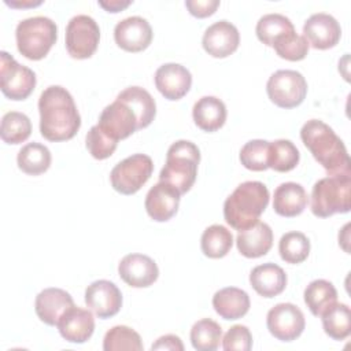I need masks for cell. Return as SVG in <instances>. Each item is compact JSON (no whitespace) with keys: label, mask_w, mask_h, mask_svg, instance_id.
<instances>
[{"label":"cell","mask_w":351,"mask_h":351,"mask_svg":"<svg viewBox=\"0 0 351 351\" xmlns=\"http://www.w3.org/2000/svg\"><path fill=\"white\" fill-rule=\"evenodd\" d=\"M117 99L133 110L138 121V130L151 125L156 115V103L148 90L140 86H129L123 89Z\"/></svg>","instance_id":"cell-27"},{"label":"cell","mask_w":351,"mask_h":351,"mask_svg":"<svg viewBox=\"0 0 351 351\" xmlns=\"http://www.w3.org/2000/svg\"><path fill=\"white\" fill-rule=\"evenodd\" d=\"M181 193L170 184L159 181L145 196V211L156 222H166L171 219L178 211Z\"/></svg>","instance_id":"cell-19"},{"label":"cell","mask_w":351,"mask_h":351,"mask_svg":"<svg viewBox=\"0 0 351 351\" xmlns=\"http://www.w3.org/2000/svg\"><path fill=\"white\" fill-rule=\"evenodd\" d=\"M152 27L141 16H128L119 21L114 29V40L119 48L128 52H141L152 41Z\"/></svg>","instance_id":"cell-14"},{"label":"cell","mask_w":351,"mask_h":351,"mask_svg":"<svg viewBox=\"0 0 351 351\" xmlns=\"http://www.w3.org/2000/svg\"><path fill=\"white\" fill-rule=\"evenodd\" d=\"M38 111L40 133L48 141L70 140L81 126V117L74 99L60 85H51L41 92Z\"/></svg>","instance_id":"cell-1"},{"label":"cell","mask_w":351,"mask_h":351,"mask_svg":"<svg viewBox=\"0 0 351 351\" xmlns=\"http://www.w3.org/2000/svg\"><path fill=\"white\" fill-rule=\"evenodd\" d=\"M222 340V328L211 318H203L191 329V343L197 351H215Z\"/></svg>","instance_id":"cell-34"},{"label":"cell","mask_w":351,"mask_h":351,"mask_svg":"<svg viewBox=\"0 0 351 351\" xmlns=\"http://www.w3.org/2000/svg\"><path fill=\"white\" fill-rule=\"evenodd\" d=\"M325 333L333 340H344L351 332V311L344 303H333L321 315Z\"/></svg>","instance_id":"cell-29"},{"label":"cell","mask_w":351,"mask_h":351,"mask_svg":"<svg viewBox=\"0 0 351 351\" xmlns=\"http://www.w3.org/2000/svg\"><path fill=\"white\" fill-rule=\"evenodd\" d=\"M269 99L281 108H295L307 95L306 78L296 70H277L266 84Z\"/></svg>","instance_id":"cell-8"},{"label":"cell","mask_w":351,"mask_h":351,"mask_svg":"<svg viewBox=\"0 0 351 351\" xmlns=\"http://www.w3.org/2000/svg\"><path fill=\"white\" fill-rule=\"evenodd\" d=\"M43 1L41 0H37V1H32V0H27V1H19V0H5V4L11 5V7H15V8H21V7H36V5H40Z\"/></svg>","instance_id":"cell-45"},{"label":"cell","mask_w":351,"mask_h":351,"mask_svg":"<svg viewBox=\"0 0 351 351\" xmlns=\"http://www.w3.org/2000/svg\"><path fill=\"white\" fill-rule=\"evenodd\" d=\"M240 44V33L229 21H218L210 25L202 38L204 51L213 58H226L232 55Z\"/></svg>","instance_id":"cell-17"},{"label":"cell","mask_w":351,"mask_h":351,"mask_svg":"<svg viewBox=\"0 0 351 351\" xmlns=\"http://www.w3.org/2000/svg\"><path fill=\"white\" fill-rule=\"evenodd\" d=\"M97 126L106 136L119 141L138 130V121L128 104L115 99V101L104 107L101 111Z\"/></svg>","instance_id":"cell-12"},{"label":"cell","mask_w":351,"mask_h":351,"mask_svg":"<svg viewBox=\"0 0 351 351\" xmlns=\"http://www.w3.org/2000/svg\"><path fill=\"white\" fill-rule=\"evenodd\" d=\"M308 202L306 189L298 182H282L274 191L273 208L274 211L287 218L300 215Z\"/></svg>","instance_id":"cell-24"},{"label":"cell","mask_w":351,"mask_h":351,"mask_svg":"<svg viewBox=\"0 0 351 351\" xmlns=\"http://www.w3.org/2000/svg\"><path fill=\"white\" fill-rule=\"evenodd\" d=\"M278 252L287 263H302L310 254V240L302 232H288L278 241Z\"/></svg>","instance_id":"cell-36"},{"label":"cell","mask_w":351,"mask_h":351,"mask_svg":"<svg viewBox=\"0 0 351 351\" xmlns=\"http://www.w3.org/2000/svg\"><path fill=\"white\" fill-rule=\"evenodd\" d=\"M226 106L215 96L200 97L192 108V117L196 126L204 132H215L221 129L226 121Z\"/></svg>","instance_id":"cell-26"},{"label":"cell","mask_w":351,"mask_h":351,"mask_svg":"<svg viewBox=\"0 0 351 351\" xmlns=\"http://www.w3.org/2000/svg\"><path fill=\"white\" fill-rule=\"evenodd\" d=\"M351 174L328 176L318 180L311 191V213L319 218L344 214L351 207Z\"/></svg>","instance_id":"cell-5"},{"label":"cell","mask_w":351,"mask_h":351,"mask_svg":"<svg viewBox=\"0 0 351 351\" xmlns=\"http://www.w3.org/2000/svg\"><path fill=\"white\" fill-rule=\"evenodd\" d=\"M100 29L89 15H75L66 26V49L74 59L90 58L99 45Z\"/></svg>","instance_id":"cell-9"},{"label":"cell","mask_w":351,"mask_h":351,"mask_svg":"<svg viewBox=\"0 0 351 351\" xmlns=\"http://www.w3.org/2000/svg\"><path fill=\"white\" fill-rule=\"evenodd\" d=\"M56 326L66 341L82 344L95 332V318L89 310L73 306L60 317Z\"/></svg>","instance_id":"cell-20"},{"label":"cell","mask_w":351,"mask_h":351,"mask_svg":"<svg viewBox=\"0 0 351 351\" xmlns=\"http://www.w3.org/2000/svg\"><path fill=\"white\" fill-rule=\"evenodd\" d=\"M250 284L261 296L274 298L285 289L287 274L278 265L267 262L251 270Z\"/></svg>","instance_id":"cell-23"},{"label":"cell","mask_w":351,"mask_h":351,"mask_svg":"<svg viewBox=\"0 0 351 351\" xmlns=\"http://www.w3.org/2000/svg\"><path fill=\"white\" fill-rule=\"evenodd\" d=\"M0 88L11 100H25L36 86V74L32 69L19 64L5 51L0 52Z\"/></svg>","instance_id":"cell-10"},{"label":"cell","mask_w":351,"mask_h":351,"mask_svg":"<svg viewBox=\"0 0 351 351\" xmlns=\"http://www.w3.org/2000/svg\"><path fill=\"white\" fill-rule=\"evenodd\" d=\"M192 74L178 63H165L155 71V86L167 100H180L191 89Z\"/></svg>","instance_id":"cell-18"},{"label":"cell","mask_w":351,"mask_h":351,"mask_svg":"<svg viewBox=\"0 0 351 351\" xmlns=\"http://www.w3.org/2000/svg\"><path fill=\"white\" fill-rule=\"evenodd\" d=\"M85 144H86V149L95 159L103 160V159L110 158L114 154V151L117 149L118 141L106 136L100 130V128L97 125H95L86 133Z\"/></svg>","instance_id":"cell-40"},{"label":"cell","mask_w":351,"mask_h":351,"mask_svg":"<svg viewBox=\"0 0 351 351\" xmlns=\"http://www.w3.org/2000/svg\"><path fill=\"white\" fill-rule=\"evenodd\" d=\"M15 38L22 56L30 60H40L48 55L56 43L58 26L47 16L26 18L16 25Z\"/></svg>","instance_id":"cell-6"},{"label":"cell","mask_w":351,"mask_h":351,"mask_svg":"<svg viewBox=\"0 0 351 351\" xmlns=\"http://www.w3.org/2000/svg\"><path fill=\"white\" fill-rule=\"evenodd\" d=\"M151 350H170V351H182L184 344L181 339L176 335L160 336L152 346Z\"/></svg>","instance_id":"cell-43"},{"label":"cell","mask_w":351,"mask_h":351,"mask_svg":"<svg viewBox=\"0 0 351 351\" xmlns=\"http://www.w3.org/2000/svg\"><path fill=\"white\" fill-rule=\"evenodd\" d=\"M303 37L315 49L333 48L341 37L340 23L335 16L318 12L313 14L303 25Z\"/></svg>","instance_id":"cell-16"},{"label":"cell","mask_w":351,"mask_h":351,"mask_svg":"<svg viewBox=\"0 0 351 351\" xmlns=\"http://www.w3.org/2000/svg\"><path fill=\"white\" fill-rule=\"evenodd\" d=\"M222 347L225 351L239 350L250 351L252 348V335L245 325H233L222 339Z\"/></svg>","instance_id":"cell-41"},{"label":"cell","mask_w":351,"mask_h":351,"mask_svg":"<svg viewBox=\"0 0 351 351\" xmlns=\"http://www.w3.org/2000/svg\"><path fill=\"white\" fill-rule=\"evenodd\" d=\"M233 245V236L229 229L222 225H211L206 228L200 239L202 252L211 258L219 259L228 255Z\"/></svg>","instance_id":"cell-31"},{"label":"cell","mask_w":351,"mask_h":351,"mask_svg":"<svg viewBox=\"0 0 351 351\" xmlns=\"http://www.w3.org/2000/svg\"><path fill=\"white\" fill-rule=\"evenodd\" d=\"M154 171V162L145 154H133L117 163L111 173V186L122 195H133L149 180Z\"/></svg>","instance_id":"cell-7"},{"label":"cell","mask_w":351,"mask_h":351,"mask_svg":"<svg viewBox=\"0 0 351 351\" xmlns=\"http://www.w3.org/2000/svg\"><path fill=\"white\" fill-rule=\"evenodd\" d=\"M32 133V122L29 117L19 111H10L3 115L0 136L7 144H21L29 138Z\"/></svg>","instance_id":"cell-35"},{"label":"cell","mask_w":351,"mask_h":351,"mask_svg":"<svg viewBox=\"0 0 351 351\" xmlns=\"http://www.w3.org/2000/svg\"><path fill=\"white\" fill-rule=\"evenodd\" d=\"M300 138L329 176L351 174L346 145L329 125L319 119H310L302 126Z\"/></svg>","instance_id":"cell-2"},{"label":"cell","mask_w":351,"mask_h":351,"mask_svg":"<svg viewBox=\"0 0 351 351\" xmlns=\"http://www.w3.org/2000/svg\"><path fill=\"white\" fill-rule=\"evenodd\" d=\"M308 47L310 45L307 40L302 34H298L296 32H291L278 37L273 44L276 53L280 58L291 62H298L304 59L308 53Z\"/></svg>","instance_id":"cell-39"},{"label":"cell","mask_w":351,"mask_h":351,"mask_svg":"<svg viewBox=\"0 0 351 351\" xmlns=\"http://www.w3.org/2000/svg\"><path fill=\"white\" fill-rule=\"evenodd\" d=\"M118 274L129 287L147 288L159 277L158 265L144 254H128L118 265Z\"/></svg>","instance_id":"cell-15"},{"label":"cell","mask_w":351,"mask_h":351,"mask_svg":"<svg viewBox=\"0 0 351 351\" xmlns=\"http://www.w3.org/2000/svg\"><path fill=\"white\" fill-rule=\"evenodd\" d=\"M250 296L245 291L236 287H226L217 291L213 296V307L223 319H239L250 310Z\"/></svg>","instance_id":"cell-25"},{"label":"cell","mask_w":351,"mask_h":351,"mask_svg":"<svg viewBox=\"0 0 351 351\" xmlns=\"http://www.w3.org/2000/svg\"><path fill=\"white\" fill-rule=\"evenodd\" d=\"M103 350L104 351H141L143 341L140 335L126 325L112 326L103 339Z\"/></svg>","instance_id":"cell-37"},{"label":"cell","mask_w":351,"mask_h":351,"mask_svg":"<svg viewBox=\"0 0 351 351\" xmlns=\"http://www.w3.org/2000/svg\"><path fill=\"white\" fill-rule=\"evenodd\" d=\"M300 159L299 149L291 140L280 138L269 143V167L278 171L287 173L293 170Z\"/></svg>","instance_id":"cell-32"},{"label":"cell","mask_w":351,"mask_h":351,"mask_svg":"<svg viewBox=\"0 0 351 351\" xmlns=\"http://www.w3.org/2000/svg\"><path fill=\"white\" fill-rule=\"evenodd\" d=\"M85 303L99 318L106 319L121 310L122 293L112 281L97 280L86 287Z\"/></svg>","instance_id":"cell-13"},{"label":"cell","mask_w":351,"mask_h":351,"mask_svg":"<svg viewBox=\"0 0 351 351\" xmlns=\"http://www.w3.org/2000/svg\"><path fill=\"white\" fill-rule=\"evenodd\" d=\"M51 152L49 149L40 143H29L23 145L16 156L18 167L29 174V176H38L45 173L51 166Z\"/></svg>","instance_id":"cell-28"},{"label":"cell","mask_w":351,"mask_h":351,"mask_svg":"<svg viewBox=\"0 0 351 351\" xmlns=\"http://www.w3.org/2000/svg\"><path fill=\"white\" fill-rule=\"evenodd\" d=\"M74 306L71 295L60 288H45L37 296L34 302V310L37 317L49 326H56L60 317Z\"/></svg>","instance_id":"cell-21"},{"label":"cell","mask_w":351,"mask_h":351,"mask_svg":"<svg viewBox=\"0 0 351 351\" xmlns=\"http://www.w3.org/2000/svg\"><path fill=\"white\" fill-rule=\"evenodd\" d=\"M185 7L196 18H207L219 7V0H186Z\"/></svg>","instance_id":"cell-42"},{"label":"cell","mask_w":351,"mask_h":351,"mask_svg":"<svg viewBox=\"0 0 351 351\" xmlns=\"http://www.w3.org/2000/svg\"><path fill=\"white\" fill-rule=\"evenodd\" d=\"M303 298L310 313L319 317L329 306L337 302V291L332 282L318 278L306 287Z\"/></svg>","instance_id":"cell-30"},{"label":"cell","mask_w":351,"mask_h":351,"mask_svg":"<svg viewBox=\"0 0 351 351\" xmlns=\"http://www.w3.org/2000/svg\"><path fill=\"white\" fill-rule=\"evenodd\" d=\"M291 32H295L293 23L289 18L281 14H266L261 16L255 27L256 37L267 47H273L278 37Z\"/></svg>","instance_id":"cell-33"},{"label":"cell","mask_w":351,"mask_h":351,"mask_svg":"<svg viewBox=\"0 0 351 351\" xmlns=\"http://www.w3.org/2000/svg\"><path fill=\"white\" fill-rule=\"evenodd\" d=\"M239 252L245 258H261L266 255L273 245V230L262 221L239 230L236 237Z\"/></svg>","instance_id":"cell-22"},{"label":"cell","mask_w":351,"mask_h":351,"mask_svg":"<svg viewBox=\"0 0 351 351\" xmlns=\"http://www.w3.org/2000/svg\"><path fill=\"white\" fill-rule=\"evenodd\" d=\"M132 4L130 0H110V1H99V5L103 7L107 12H119Z\"/></svg>","instance_id":"cell-44"},{"label":"cell","mask_w":351,"mask_h":351,"mask_svg":"<svg viewBox=\"0 0 351 351\" xmlns=\"http://www.w3.org/2000/svg\"><path fill=\"white\" fill-rule=\"evenodd\" d=\"M270 193L261 181L241 182L223 203V218L236 230L245 229L259 221L269 204Z\"/></svg>","instance_id":"cell-3"},{"label":"cell","mask_w":351,"mask_h":351,"mask_svg":"<svg viewBox=\"0 0 351 351\" xmlns=\"http://www.w3.org/2000/svg\"><path fill=\"white\" fill-rule=\"evenodd\" d=\"M200 151L188 140L173 143L166 154V163L159 173V181L170 184L181 195L186 193L195 184Z\"/></svg>","instance_id":"cell-4"},{"label":"cell","mask_w":351,"mask_h":351,"mask_svg":"<svg viewBox=\"0 0 351 351\" xmlns=\"http://www.w3.org/2000/svg\"><path fill=\"white\" fill-rule=\"evenodd\" d=\"M266 325L271 336L281 341H293L304 330L306 319L302 310L292 303H278L266 317Z\"/></svg>","instance_id":"cell-11"},{"label":"cell","mask_w":351,"mask_h":351,"mask_svg":"<svg viewBox=\"0 0 351 351\" xmlns=\"http://www.w3.org/2000/svg\"><path fill=\"white\" fill-rule=\"evenodd\" d=\"M269 141L266 140H250L240 149L241 165L252 171H263L269 169Z\"/></svg>","instance_id":"cell-38"}]
</instances>
